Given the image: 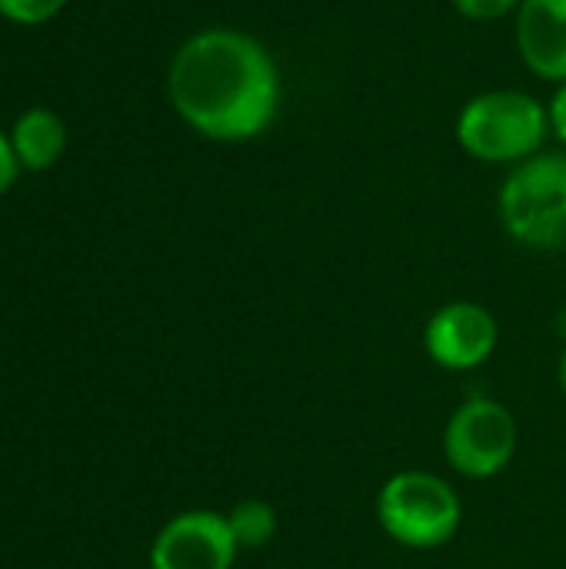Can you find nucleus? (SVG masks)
I'll return each mask as SVG.
<instances>
[{"label": "nucleus", "mask_w": 566, "mask_h": 569, "mask_svg": "<svg viewBox=\"0 0 566 569\" xmlns=\"http://www.w3.org/2000/svg\"><path fill=\"white\" fill-rule=\"evenodd\" d=\"M550 133L547 107L524 90H487L464 103L457 143L484 163H524Z\"/></svg>", "instance_id": "2"}, {"label": "nucleus", "mask_w": 566, "mask_h": 569, "mask_svg": "<svg viewBox=\"0 0 566 569\" xmlns=\"http://www.w3.org/2000/svg\"><path fill=\"white\" fill-rule=\"evenodd\" d=\"M517 47L524 63L550 80H566V0H524L517 7Z\"/></svg>", "instance_id": "8"}, {"label": "nucleus", "mask_w": 566, "mask_h": 569, "mask_svg": "<svg viewBox=\"0 0 566 569\" xmlns=\"http://www.w3.org/2000/svg\"><path fill=\"white\" fill-rule=\"evenodd\" d=\"M10 143L23 170H47L67 150V123L47 107H30L13 120Z\"/></svg>", "instance_id": "9"}, {"label": "nucleus", "mask_w": 566, "mask_h": 569, "mask_svg": "<svg viewBox=\"0 0 566 569\" xmlns=\"http://www.w3.org/2000/svg\"><path fill=\"white\" fill-rule=\"evenodd\" d=\"M70 0H0V17L20 27H37L53 20Z\"/></svg>", "instance_id": "11"}, {"label": "nucleus", "mask_w": 566, "mask_h": 569, "mask_svg": "<svg viewBox=\"0 0 566 569\" xmlns=\"http://www.w3.org/2000/svg\"><path fill=\"white\" fill-rule=\"evenodd\" d=\"M504 230L534 250L566 247V153H534L500 187Z\"/></svg>", "instance_id": "3"}, {"label": "nucleus", "mask_w": 566, "mask_h": 569, "mask_svg": "<svg viewBox=\"0 0 566 569\" xmlns=\"http://www.w3.org/2000/svg\"><path fill=\"white\" fill-rule=\"evenodd\" d=\"M547 120H550L554 137L566 147V80L557 87V93H554V100L547 107Z\"/></svg>", "instance_id": "14"}, {"label": "nucleus", "mask_w": 566, "mask_h": 569, "mask_svg": "<svg viewBox=\"0 0 566 569\" xmlns=\"http://www.w3.org/2000/svg\"><path fill=\"white\" fill-rule=\"evenodd\" d=\"M444 453L447 463L470 480H487L500 473L517 453L514 413L487 397L467 400L464 407H457V413L447 423Z\"/></svg>", "instance_id": "5"}, {"label": "nucleus", "mask_w": 566, "mask_h": 569, "mask_svg": "<svg viewBox=\"0 0 566 569\" xmlns=\"http://www.w3.org/2000/svg\"><path fill=\"white\" fill-rule=\"evenodd\" d=\"M17 170H20V160H17V153H13L10 133H3V130H0V197L13 187Z\"/></svg>", "instance_id": "13"}, {"label": "nucleus", "mask_w": 566, "mask_h": 569, "mask_svg": "<svg viewBox=\"0 0 566 569\" xmlns=\"http://www.w3.org/2000/svg\"><path fill=\"white\" fill-rule=\"evenodd\" d=\"M424 347L430 360L444 370H474L497 347V320L480 303H447L430 317L424 330Z\"/></svg>", "instance_id": "7"}, {"label": "nucleus", "mask_w": 566, "mask_h": 569, "mask_svg": "<svg viewBox=\"0 0 566 569\" xmlns=\"http://www.w3.org/2000/svg\"><path fill=\"white\" fill-rule=\"evenodd\" d=\"M560 390H564V397H566V350H564V357H560Z\"/></svg>", "instance_id": "15"}, {"label": "nucleus", "mask_w": 566, "mask_h": 569, "mask_svg": "<svg viewBox=\"0 0 566 569\" xmlns=\"http://www.w3.org/2000/svg\"><path fill=\"white\" fill-rule=\"evenodd\" d=\"M454 7H457V13H464L467 20H480V23H487V20H500V17H507L510 10H517L524 0H450Z\"/></svg>", "instance_id": "12"}, {"label": "nucleus", "mask_w": 566, "mask_h": 569, "mask_svg": "<svg viewBox=\"0 0 566 569\" xmlns=\"http://www.w3.org/2000/svg\"><path fill=\"white\" fill-rule=\"evenodd\" d=\"M227 523H230V533H234V540H237L240 550H260L277 533V513L264 500H244V503H237L230 510Z\"/></svg>", "instance_id": "10"}, {"label": "nucleus", "mask_w": 566, "mask_h": 569, "mask_svg": "<svg viewBox=\"0 0 566 569\" xmlns=\"http://www.w3.org/2000/svg\"><path fill=\"white\" fill-rule=\"evenodd\" d=\"M180 120L207 140L260 137L280 107V70L270 50L234 27H207L180 43L167 70Z\"/></svg>", "instance_id": "1"}, {"label": "nucleus", "mask_w": 566, "mask_h": 569, "mask_svg": "<svg viewBox=\"0 0 566 569\" xmlns=\"http://www.w3.org/2000/svg\"><path fill=\"white\" fill-rule=\"evenodd\" d=\"M237 540L227 517L214 510H190L173 517L153 540L150 569H230Z\"/></svg>", "instance_id": "6"}, {"label": "nucleus", "mask_w": 566, "mask_h": 569, "mask_svg": "<svg viewBox=\"0 0 566 569\" xmlns=\"http://www.w3.org/2000/svg\"><path fill=\"white\" fill-rule=\"evenodd\" d=\"M460 497L434 473L407 470L384 483L377 497V520L390 540L410 550L444 547L460 530Z\"/></svg>", "instance_id": "4"}]
</instances>
